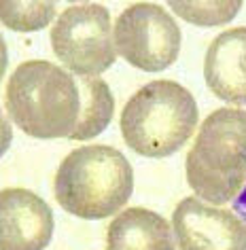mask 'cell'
I'll return each instance as SVG.
<instances>
[{"instance_id": "cell-1", "label": "cell", "mask_w": 246, "mask_h": 250, "mask_svg": "<svg viewBox=\"0 0 246 250\" xmlns=\"http://www.w3.org/2000/svg\"><path fill=\"white\" fill-rule=\"evenodd\" d=\"M4 104L13 123L32 138H70L81 115V91L66 68L28 60L7 81Z\"/></svg>"}, {"instance_id": "cell-2", "label": "cell", "mask_w": 246, "mask_h": 250, "mask_svg": "<svg viewBox=\"0 0 246 250\" xmlns=\"http://www.w3.org/2000/svg\"><path fill=\"white\" fill-rule=\"evenodd\" d=\"M53 193L68 214L83 221L109 218L130 202L134 193V170L115 146H81L60 164Z\"/></svg>"}, {"instance_id": "cell-3", "label": "cell", "mask_w": 246, "mask_h": 250, "mask_svg": "<svg viewBox=\"0 0 246 250\" xmlns=\"http://www.w3.org/2000/svg\"><path fill=\"white\" fill-rule=\"evenodd\" d=\"M187 185L212 206L229 204L246 187V110L217 108L201 121L185 159Z\"/></svg>"}, {"instance_id": "cell-4", "label": "cell", "mask_w": 246, "mask_h": 250, "mask_svg": "<svg viewBox=\"0 0 246 250\" xmlns=\"http://www.w3.org/2000/svg\"><path fill=\"white\" fill-rule=\"evenodd\" d=\"M198 102L176 81H153L140 87L123 106V142L142 157H170L198 129Z\"/></svg>"}, {"instance_id": "cell-5", "label": "cell", "mask_w": 246, "mask_h": 250, "mask_svg": "<svg viewBox=\"0 0 246 250\" xmlns=\"http://www.w3.org/2000/svg\"><path fill=\"white\" fill-rule=\"evenodd\" d=\"M112 20L104 4L81 2L58 15L51 28V49L66 70L79 77H100L117 62Z\"/></svg>"}, {"instance_id": "cell-6", "label": "cell", "mask_w": 246, "mask_h": 250, "mask_svg": "<svg viewBox=\"0 0 246 250\" xmlns=\"http://www.w3.org/2000/svg\"><path fill=\"white\" fill-rule=\"evenodd\" d=\"M117 53L144 72H161L179 60L182 34L176 20L161 4L136 2L115 20Z\"/></svg>"}, {"instance_id": "cell-7", "label": "cell", "mask_w": 246, "mask_h": 250, "mask_svg": "<svg viewBox=\"0 0 246 250\" xmlns=\"http://www.w3.org/2000/svg\"><path fill=\"white\" fill-rule=\"evenodd\" d=\"M172 229L180 250H246L244 218L195 195L176 204Z\"/></svg>"}, {"instance_id": "cell-8", "label": "cell", "mask_w": 246, "mask_h": 250, "mask_svg": "<svg viewBox=\"0 0 246 250\" xmlns=\"http://www.w3.org/2000/svg\"><path fill=\"white\" fill-rule=\"evenodd\" d=\"M53 235L49 204L23 187L0 193V250H45Z\"/></svg>"}, {"instance_id": "cell-9", "label": "cell", "mask_w": 246, "mask_h": 250, "mask_svg": "<svg viewBox=\"0 0 246 250\" xmlns=\"http://www.w3.org/2000/svg\"><path fill=\"white\" fill-rule=\"evenodd\" d=\"M204 81L214 96L229 104H246V28L221 32L208 45Z\"/></svg>"}, {"instance_id": "cell-10", "label": "cell", "mask_w": 246, "mask_h": 250, "mask_svg": "<svg viewBox=\"0 0 246 250\" xmlns=\"http://www.w3.org/2000/svg\"><path fill=\"white\" fill-rule=\"evenodd\" d=\"M106 250H176L172 223L147 208H128L106 229Z\"/></svg>"}, {"instance_id": "cell-11", "label": "cell", "mask_w": 246, "mask_h": 250, "mask_svg": "<svg viewBox=\"0 0 246 250\" xmlns=\"http://www.w3.org/2000/svg\"><path fill=\"white\" fill-rule=\"evenodd\" d=\"M79 91L81 115L70 140H91L109 127L115 112V98L109 83L100 77H79Z\"/></svg>"}, {"instance_id": "cell-12", "label": "cell", "mask_w": 246, "mask_h": 250, "mask_svg": "<svg viewBox=\"0 0 246 250\" xmlns=\"http://www.w3.org/2000/svg\"><path fill=\"white\" fill-rule=\"evenodd\" d=\"M55 11L58 7L51 0H2L0 20L13 32H39L53 21Z\"/></svg>"}, {"instance_id": "cell-13", "label": "cell", "mask_w": 246, "mask_h": 250, "mask_svg": "<svg viewBox=\"0 0 246 250\" xmlns=\"http://www.w3.org/2000/svg\"><path fill=\"white\" fill-rule=\"evenodd\" d=\"M168 7L174 11L180 20H185L193 26H223L229 23L240 13L242 2L240 0H193V2H179L172 0Z\"/></svg>"}, {"instance_id": "cell-14", "label": "cell", "mask_w": 246, "mask_h": 250, "mask_svg": "<svg viewBox=\"0 0 246 250\" xmlns=\"http://www.w3.org/2000/svg\"><path fill=\"white\" fill-rule=\"evenodd\" d=\"M238 204L242 206V208H246V187H244V191L240 193V197H238Z\"/></svg>"}]
</instances>
